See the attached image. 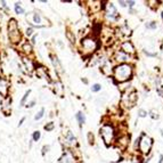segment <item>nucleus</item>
Listing matches in <instances>:
<instances>
[{
  "label": "nucleus",
  "mask_w": 163,
  "mask_h": 163,
  "mask_svg": "<svg viewBox=\"0 0 163 163\" xmlns=\"http://www.w3.org/2000/svg\"><path fill=\"white\" fill-rule=\"evenodd\" d=\"M54 91H55V93L58 95V96H63L64 93L63 83L60 82V81H55V83H54Z\"/></svg>",
  "instance_id": "6ab92c4d"
},
{
  "label": "nucleus",
  "mask_w": 163,
  "mask_h": 163,
  "mask_svg": "<svg viewBox=\"0 0 163 163\" xmlns=\"http://www.w3.org/2000/svg\"><path fill=\"white\" fill-rule=\"evenodd\" d=\"M137 103V93L136 91H129L127 90L124 95L122 96L121 99V105L124 108H131L132 106H135Z\"/></svg>",
  "instance_id": "423d86ee"
},
{
  "label": "nucleus",
  "mask_w": 163,
  "mask_h": 163,
  "mask_svg": "<svg viewBox=\"0 0 163 163\" xmlns=\"http://www.w3.org/2000/svg\"><path fill=\"white\" fill-rule=\"evenodd\" d=\"M33 32H34V29L30 25V26H27L26 30H25V36H26V37H29V38H31L34 34Z\"/></svg>",
  "instance_id": "a878e982"
},
{
  "label": "nucleus",
  "mask_w": 163,
  "mask_h": 163,
  "mask_svg": "<svg viewBox=\"0 0 163 163\" xmlns=\"http://www.w3.org/2000/svg\"><path fill=\"white\" fill-rule=\"evenodd\" d=\"M49 57H50V60H51V64H53L54 69H55V72H63V66H62V64H60V60H58V57H57L56 55H54V54H50Z\"/></svg>",
  "instance_id": "f3484780"
},
{
  "label": "nucleus",
  "mask_w": 163,
  "mask_h": 163,
  "mask_svg": "<svg viewBox=\"0 0 163 163\" xmlns=\"http://www.w3.org/2000/svg\"><path fill=\"white\" fill-rule=\"evenodd\" d=\"M66 38L69 39V41H70V42H72V43L75 42V37H74V34L72 33L71 31H67V32H66Z\"/></svg>",
  "instance_id": "c756f323"
},
{
  "label": "nucleus",
  "mask_w": 163,
  "mask_h": 163,
  "mask_svg": "<svg viewBox=\"0 0 163 163\" xmlns=\"http://www.w3.org/2000/svg\"><path fill=\"white\" fill-rule=\"evenodd\" d=\"M78 163H83V162H78Z\"/></svg>",
  "instance_id": "c03bdc74"
},
{
  "label": "nucleus",
  "mask_w": 163,
  "mask_h": 163,
  "mask_svg": "<svg viewBox=\"0 0 163 163\" xmlns=\"http://www.w3.org/2000/svg\"><path fill=\"white\" fill-rule=\"evenodd\" d=\"M119 3H120L122 7H127V1H122V0H121V1H119Z\"/></svg>",
  "instance_id": "ea45409f"
},
{
  "label": "nucleus",
  "mask_w": 163,
  "mask_h": 163,
  "mask_svg": "<svg viewBox=\"0 0 163 163\" xmlns=\"http://www.w3.org/2000/svg\"><path fill=\"white\" fill-rule=\"evenodd\" d=\"M43 128H45L46 131H53L55 129V124H54V122H48L47 124H45Z\"/></svg>",
  "instance_id": "c85d7f7f"
},
{
  "label": "nucleus",
  "mask_w": 163,
  "mask_h": 163,
  "mask_svg": "<svg viewBox=\"0 0 163 163\" xmlns=\"http://www.w3.org/2000/svg\"><path fill=\"white\" fill-rule=\"evenodd\" d=\"M99 135L106 146L112 145L117 139V131H115L114 127L111 123H104L103 126L100 127Z\"/></svg>",
  "instance_id": "7ed1b4c3"
},
{
  "label": "nucleus",
  "mask_w": 163,
  "mask_h": 163,
  "mask_svg": "<svg viewBox=\"0 0 163 163\" xmlns=\"http://www.w3.org/2000/svg\"><path fill=\"white\" fill-rule=\"evenodd\" d=\"M105 15L108 20L115 21L119 17V13H117V7L114 6L112 2H107V5L105 6Z\"/></svg>",
  "instance_id": "1a4fd4ad"
},
{
  "label": "nucleus",
  "mask_w": 163,
  "mask_h": 163,
  "mask_svg": "<svg viewBox=\"0 0 163 163\" xmlns=\"http://www.w3.org/2000/svg\"><path fill=\"white\" fill-rule=\"evenodd\" d=\"M25 120H26V117H22V119H21V120H20V122H18V127H21V126H22V124H23V123H24V121H25Z\"/></svg>",
  "instance_id": "58836bf2"
},
{
  "label": "nucleus",
  "mask_w": 163,
  "mask_h": 163,
  "mask_svg": "<svg viewBox=\"0 0 163 163\" xmlns=\"http://www.w3.org/2000/svg\"><path fill=\"white\" fill-rule=\"evenodd\" d=\"M36 103H37L36 100H31V102H27V103L25 104V107H26V108H32V107L36 105Z\"/></svg>",
  "instance_id": "f704fd0d"
},
{
  "label": "nucleus",
  "mask_w": 163,
  "mask_h": 163,
  "mask_svg": "<svg viewBox=\"0 0 163 163\" xmlns=\"http://www.w3.org/2000/svg\"><path fill=\"white\" fill-rule=\"evenodd\" d=\"M100 90H102V86H100L99 83H95V84H93V87H91V91H93V93H98Z\"/></svg>",
  "instance_id": "7c9ffc66"
},
{
  "label": "nucleus",
  "mask_w": 163,
  "mask_h": 163,
  "mask_svg": "<svg viewBox=\"0 0 163 163\" xmlns=\"http://www.w3.org/2000/svg\"><path fill=\"white\" fill-rule=\"evenodd\" d=\"M34 72H36V74H37L39 78H48V70H47L46 67L36 66Z\"/></svg>",
  "instance_id": "aec40b11"
},
{
  "label": "nucleus",
  "mask_w": 163,
  "mask_h": 163,
  "mask_svg": "<svg viewBox=\"0 0 163 163\" xmlns=\"http://www.w3.org/2000/svg\"><path fill=\"white\" fill-rule=\"evenodd\" d=\"M22 65L24 66L26 73H31L36 70V64H34L33 60H31L30 57L27 56H23L22 57Z\"/></svg>",
  "instance_id": "ddd939ff"
},
{
  "label": "nucleus",
  "mask_w": 163,
  "mask_h": 163,
  "mask_svg": "<svg viewBox=\"0 0 163 163\" xmlns=\"http://www.w3.org/2000/svg\"><path fill=\"white\" fill-rule=\"evenodd\" d=\"M1 73H2V70H1V62H0V78L2 77V75H1Z\"/></svg>",
  "instance_id": "79ce46f5"
},
{
  "label": "nucleus",
  "mask_w": 163,
  "mask_h": 163,
  "mask_svg": "<svg viewBox=\"0 0 163 163\" xmlns=\"http://www.w3.org/2000/svg\"><path fill=\"white\" fill-rule=\"evenodd\" d=\"M14 10H15V13L17 14V15H23L24 14V8L22 6H21L20 2H16L15 5H14Z\"/></svg>",
  "instance_id": "4be33fe9"
},
{
  "label": "nucleus",
  "mask_w": 163,
  "mask_h": 163,
  "mask_svg": "<svg viewBox=\"0 0 163 163\" xmlns=\"http://www.w3.org/2000/svg\"><path fill=\"white\" fill-rule=\"evenodd\" d=\"M40 137H41V133L39 130H36V131L32 133V140H33V141H38V140L40 139Z\"/></svg>",
  "instance_id": "bb28decb"
},
{
  "label": "nucleus",
  "mask_w": 163,
  "mask_h": 163,
  "mask_svg": "<svg viewBox=\"0 0 163 163\" xmlns=\"http://www.w3.org/2000/svg\"><path fill=\"white\" fill-rule=\"evenodd\" d=\"M27 16H31L30 21L31 22V26L33 27H45V25L42 24V16H41L40 13H38V12H33V13H30Z\"/></svg>",
  "instance_id": "6e6552de"
},
{
  "label": "nucleus",
  "mask_w": 163,
  "mask_h": 163,
  "mask_svg": "<svg viewBox=\"0 0 163 163\" xmlns=\"http://www.w3.org/2000/svg\"><path fill=\"white\" fill-rule=\"evenodd\" d=\"M113 60L115 62H117L119 64H128V62L131 60V56L130 55H127L126 53L121 51L120 49L115 50V53L113 55Z\"/></svg>",
  "instance_id": "9b49d317"
},
{
  "label": "nucleus",
  "mask_w": 163,
  "mask_h": 163,
  "mask_svg": "<svg viewBox=\"0 0 163 163\" xmlns=\"http://www.w3.org/2000/svg\"><path fill=\"white\" fill-rule=\"evenodd\" d=\"M157 163H163V155H160V160Z\"/></svg>",
  "instance_id": "a19ab883"
},
{
  "label": "nucleus",
  "mask_w": 163,
  "mask_h": 163,
  "mask_svg": "<svg viewBox=\"0 0 163 163\" xmlns=\"http://www.w3.org/2000/svg\"><path fill=\"white\" fill-rule=\"evenodd\" d=\"M43 115H45V108L42 107V108H41V110L38 112V113H36V115H34V120H36V121L41 120V119L43 117Z\"/></svg>",
  "instance_id": "393cba45"
},
{
  "label": "nucleus",
  "mask_w": 163,
  "mask_h": 163,
  "mask_svg": "<svg viewBox=\"0 0 163 163\" xmlns=\"http://www.w3.org/2000/svg\"><path fill=\"white\" fill-rule=\"evenodd\" d=\"M150 114H151V117L154 119V120H155V119H159V114H157V112H155V110L151 111Z\"/></svg>",
  "instance_id": "c9c22d12"
},
{
  "label": "nucleus",
  "mask_w": 163,
  "mask_h": 163,
  "mask_svg": "<svg viewBox=\"0 0 163 163\" xmlns=\"http://www.w3.org/2000/svg\"><path fill=\"white\" fill-rule=\"evenodd\" d=\"M48 150H49V146H48V145H45V146L42 147V152H41L42 155H46V153L48 152Z\"/></svg>",
  "instance_id": "e433bc0d"
},
{
  "label": "nucleus",
  "mask_w": 163,
  "mask_h": 163,
  "mask_svg": "<svg viewBox=\"0 0 163 163\" xmlns=\"http://www.w3.org/2000/svg\"><path fill=\"white\" fill-rule=\"evenodd\" d=\"M88 141H89L90 145H93L95 143V138H93V132H88Z\"/></svg>",
  "instance_id": "72a5a7b5"
},
{
  "label": "nucleus",
  "mask_w": 163,
  "mask_h": 163,
  "mask_svg": "<svg viewBox=\"0 0 163 163\" xmlns=\"http://www.w3.org/2000/svg\"><path fill=\"white\" fill-rule=\"evenodd\" d=\"M147 115H148V113L145 110H141V108L138 110V117H146Z\"/></svg>",
  "instance_id": "473e14b6"
},
{
  "label": "nucleus",
  "mask_w": 163,
  "mask_h": 163,
  "mask_svg": "<svg viewBox=\"0 0 163 163\" xmlns=\"http://www.w3.org/2000/svg\"><path fill=\"white\" fill-rule=\"evenodd\" d=\"M75 119H77L78 122H79V126H83L84 122H86V115H84L83 112H78V113L75 114Z\"/></svg>",
  "instance_id": "412c9836"
},
{
  "label": "nucleus",
  "mask_w": 163,
  "mask_h": 163,
  "mask_svg": "<svg viewBox=\"0 0 163 163\" xmlns=\"http://www.w3.org/2000/svg\"><path fill=\"white\" fill-rule=\"evenodd\" d=\"M120 32L122 34H124V36H130V34H131V30H130L129 26H128L127 24H124V25H122V26L120 27Z\"/></svg>",
  "instance_id": "b1692460"
},
{
  "label": "nucleus",
  "mask_w": 163,
  "mask_h": 163,
  "mask_svg": "<svg viewBox=\"0 0 163 163\" xmlns=\"http://www.w3.org/2000/svg\"><path fill=\"white\" fill-rule=\"evenodd\" d=\"M7 32H8V39L10 43L18 45L22 42V32L18 26V22L15 18H10L7 23Z\"/></svg>",
  "instance_id": "f03ea898"
},
{
  "label": "nucleus",
  "mask_w": 163,
  "mask_h": 163,
  "mask_svg": "<svg viewBox=\"0 0 163 163\" xmlns=\"http://www.w3.org/2000/svg\"><path fill=\"white\" fill-rule=\"evenodd\" d=\"M9 90H10V82L8 79L5 77L0 78V96L1 98L9 96Z\"/></svg>",
  "instance_id": "9d476101"
},
{
  "label": "nucleus",
  "mask_w": 163,
  "mask_h": 163,
  "mask_svg": "<svg viewBox=\"0 0 163 163\" xmlns=\"http://www.w3.org/2000/svg\"><path fill=\"white\" fill-rule=\"evenodd\" d=\"M30 93H31V89L25 91V93L23 95V97H22V99H21V102H20V106H25L26 100H27V98H29V96H30Z\"/></svg>",
  "instance_id": "5701e85b"
},
{
  "label": "nucleus",
  "mask_w": 163,
  "mask_h": 163,
  "mask_svg": "<svg viewBox=\"0 0 163 163\" xmlns=\"http://www.w3.org/2000/svg\"><path fill=\"white\" fill-rule=\"evenodd\" d=\"M120 48H121V51L123 53H126L127 55H133V54L136 53V49H135V46L132 45V42L129 40H126L123 41L122 43L120 45Z\"/></svg>",
  "instance_id": "4468645a"
},
{
  "label": "nucleus",
  "mask_w": 163,
  "mask_h": 163,
  "mask_svg": "<svg viewBox=\"0 0 163 163\" xmlns=\"http://www.w3.org/2000/svg\"><path fill=\"white\" fill-rule=\"evenodd\" d=\"M161 16H162V20H163V12L161 13Z\"/></svg>",
  "instance_id": "37998d69"
},
{
  "label": "nucleus",
  "mask_w": 163,
  "mask_h": 163,
  "mask_svg": "<svg viewBox=\"0 0 163 163\" xmlns=\"http://www.w3.org/2000/svg\"><path fill=\"white\" fill-rule=\"evenodd\" d=\"M0 6H1V8H2L6 13H8L9 12V7H8V5H7V2L5 1V0H2V1H0Z\"/></svg>",
  "instance_id": "2f4dec72"
},
{
  "label": "nucleus",
  "mask_w": 163,
  "mask_h": 163,
  "mask_svg": "<svg viewBox=\"0 0 163 163\" xmlns=\"http://www.w3.org/2000/svg\"><path fill=\"white\" fill-rule=\"evenodd\" d=\"M113 79L117 81L119 84H122L124 82L131 79L132 77V66L128 64H117L113 69Z\"/></svg>",
  "instance_id": "f257e3e1"
},
{
  "label": "nucleus",
  "mask_w": 163,
  "mask_h": 163,
  "mask_svg": "<svg viewBox=\"0 0 163 163\" xmlns=\"http://www.w3.org/2000/svg\"><path fill=\"white\" fill-rule=\"evenodd\" d=\"M12 103H13V99H12L10 95L7 97H3L0 100V110L5 117L12 115Z\"/></svg>",
  "instance_id": "0eeeda50"
},
{
  "label": "nucleus",
  "mask_w": 163,
  "mask_h": 163,
  "mask_svg": "<svg viewBox=\"0 0 163 163\" xmlns=\"http://www.w3.org/2000/svg\"><path fill=\"white\" fill-rule=\"evenodd\" d=\"M65 141H66L67 145H70V146H77V138L74 137V135L72 133V131H67L66 133H65Z\"/></svg>",
  "instance_id": "a211bd4d"
},
{
  "label": "nucleus",
  "mask_w": 163,
  "mask_h": 163,
  "mask_svg": "<svg viewBox=\"0 0 163 163\" xmlns=\"http://www.w3.org/2000/svg\"><path fill=\"white\" fill-rule=\"evenodd\" d=\"M58 163H77V159H75V155H74V153L72 151L67 150L60 156Z\"/></svg>",
  "instance_id": "f8f14e48"
},
{
  "label": "nucleus",
  "mask_w": 163,
  "mask_h": 163,
  "mask_svg": "<svg viewBox=\"0 0 163 163\" xmlns=\"http://www.w3.org/2000/svg\"><path fill=\"white\" fill-rule=\"evenodd\" d=\"M98 47H99L98 40L93 36H87V37L82 38V40H81V51L86 56L93 55L97 51Z\"/></svg>",
  "instance_id": "20e7f679"
},
{
  "label": "nucleus",
  "mask_w": 163,
  "mask_h": 163,
  "mask_svg": "<svg viewBox=\"0 0 163 163\" xmlns=\"http://www.w3.org/2000/svg\"><path fill=\"white\" fill-rule=\"evenodd\" d=\"M138 141H139V144H138V151H139L140 153L144 154V155L150 153L151 150H152V146H153V139L150 136H147L146 133H143L138 138Z\"/></svg>",
  "instance_id": "39448f33"
},
{
  "label": "nucleus",
  "mask_w": 163,
  "mask_h": 163,
  "mask_svg": "<svg viewBox=\"0 0 163 163\" xmlns=\"http://www.w3.org/2000/svg\"><path fill=\"white\" fill-rule=\"evenodd\" d=\"M36 39H37V34H33V36H32V40H31V45H32V46H33L34 43L37 42V41H36Z\"/></svg>",
  "instance_id": "4c0bfd02"
},
{
  "label": "nucleus",
  "mask_w": 163,
  "mask_h": 163,
  "mask_svg": "<svg viewBox=\"0 0 163 163\" xmlns=\"http://www.w3.org/2000/svg\"><path fill=\"white\" fill-rule=\"evenodd\" d=\"M113 69L114 67L112 66V63H111L110 60H106L102 65H100V71H102L105 75H107V77L113 74Z\"/></svg>",
  "instance_id": "2eb2a0df"
},
{
  "label": "nucleus",
  "mask_w": 163,
  "mask_h": 163,
  "mask_svg": "<svg viewBox=\"0 0 163 163\" xmlns=\"http://www.w3.org/2000/svg\"><path fill=\"white\" fill-rule=\"evenodd\" d=\"M146 27L147 29H150V30H156L157 27V23L156 22H148V23H146Z\"/></svg>",
  "instance_id": "cd10ccee"
},
{
  "label": "nucleus",
  "mask_w": 163,
  "mask_h": 163,
  "mask_svg": "<svg viewBox=\"0 0 163 163\" xmlns=\"http://www.w3.org/2000/svg\"><path fill=\"white\" fill-rule=\"evenodd\" d=\"M20 49L25 56H29V55H31V54L33 53V46L31 45L30 41H24V40L22 41Z\"/></svg>",
  "instance_id": "dca6fc26"
}]
</instances>
